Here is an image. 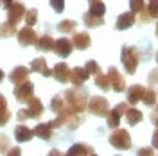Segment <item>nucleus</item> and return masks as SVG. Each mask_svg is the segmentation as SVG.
<instances>
[{
	"label": "nucleus",
	"mask_w": 158,
	"mask_h": 156,
	"mask_svg": "<svg viewBox=\"0 0 158 156\" xmlns=\"http://www.w3.org/2000/svg\"><path fill=\"white\" fill-rule=\"evenodd\" d=\"M124 117H126V122H128L129 126H137L138 122H142L144 115H142V111L137 109V108H128V111L124 113Z\"/></svg>",
	"instance_id": "nucleus-24"
},
{
	"label": "nucleus",
	"mask_w": 158,
	"mask_h": 156,
	"mask_svg": "<svg viewBox=\"0 0 158 156\" xmlns=\"http://www.w3.org/2000/svg\"><path fill=\"white\" fill-rule=\"evenodd\" d=\"M153 147H148V149H138V154H153Z\"/></svg>",
	"instance_id": "nucleus-41"
},
{
	"label": "nucleus",
	"mask_w": 158,
	"mask_h": 156,
	"mask_svg": "<svg viewBox=\"0 0 158 156\" xmlns=\"http://www.w3.org/2000/svg\"><path fill=\"white\" fill-rule=\"evenodd\" d=\"M151 122H153V124L158 127V117H151Z\"/></svg>",
	"instance_id": "nucleus-44"
},
{
	"label": "nucleus",
	"mask_w": 158,
	"mask_h": 156,
	"mask_svg": "<svg viewBox=\"0 0 158 156\" xmlns=\"http://www.w3.org/2000/svg\"><path fill=\"white\" fill-rule=\"evenodd\" d=\"M108 77H110V83H111V90H115L117 93L126 90V81L118 74V70L115 67H110L108 68Z\"/></svg>",
	"instance_id": "nucleus-11"
},
{
	"label": "nucleus",
	"mask_w": 158,
	"mask_h": 156,
	"mask_svg": "<svg viewBox=\"0 0 158 156\" xmlns=\"http://www.w3.org/2000/svg\"><path fill=\"white\" fill-rule=\"evenodd\" d=\"M54 41L56 39L52 38L50 34H43V36H38V41H36V49L40 52H50L54 50Z\"/></svg>",
	"instance_id": "nucleus-21"
},
{
	"label": "nucleus",
	"mask_w": 158,
	"mask_h": 156,
	"mask_svg": "<svg viewBox=\"0 0 158 156\" xmlns=\"http://www.w3.org/2000/svg\"><path fill=\"white\" fill-rule=\"evenodd\" d=\"M29 72H31V68L20 65V67H16V68H13V72L9 74V81L13 83V84L23 83V81H27V79H29Z\"/></svg>",
	"instance_id": "nucleus-17"
},
{
	"label": "nucleus",
	"mask_w": 158,
	"mask_h": 156,
	"mask_svg": "<svg viewBox=\"0 0 158 156\" xmlns=\"http://www.w3.org/2000/svg\"><path fill=\"white\" fill-rule=\"evenodd\" d=\"M13 93H15V97H16L18 102H27L32 97V93H34V84L31 83L29 79L23 81V83H18V84H15Z\"/></svg>",
	"instance_id": "nucleus-6"
},
{
	"label": "nucleus",
	"mask_w": 158,
	"mask_h": 156,
	"mask_svg": "<svg viewBox=\"0 0 158 156\" xmlns=\"http://www.w3.org/2000/svg\"><path fill=\"white\" fill-rule=\"evenodd\" d=\"M15 2H16V0H0V7H2V9H9Z\"/></svg>",
	"instance_id": "nucleus-39"
},
{
	"label": "nucleus",
	"mask_w": 158,
	"mask_h": 156,
	"mask_svg": "<svg viewBox=\"0 0 158 156\" xmlns=\"http://www.w3.org/2000/svg\"><path fill=\"white\" fill-rule=\"evenodd\" d=\"M148 11L153 20H158V0H151L148 4Z\"/></svg>",
	"instance_id": "nucleus-35"
},
{
	"label": "nucleus",
	"mask_w": 158,
	"mask_h": 156,
	"mask_svg": "<svg viewBox=\"0 0 158 156\" xmlns=\"http://www.w3.org/2000/svg\"><path fill=\"white\" fill-rule=\"evenodd\" d=\"M65 108H67V104H65V97H63V93H58V95L52 97V101H50V111H54V113L58 115V113H61Z\"/></svg>",
	"instance_id": "nucleus-25"
},
{
	"label": "nucleus",
	"mask_w": 158,
	"mask_h": 156,
	"mask_svg": "<svg viewBox=\"0 0 158 156\" xmlns=\"http://www.w3.org/2000/svg\"><path fill=\"white\" fill-rule=\"evenodd\" d=\"M20 153H22L20 147H15V149H9V151H7V154H20Z\"/></svg>",
	"instance_id": "nucleus-42"
},
{
	"label": "nucleus",
	"mask_w": 158,
	"mask_h": 156,
	"mask_svg": "<svg viewBox=\"0 0 158 156\" xmlns=\"http://www.w3.org/2000/svg\"><path fill=\"white\" fill-rule=\"evenodd\" d=\"M70 72H72V68L67 63H58L52 68V77L58 83H61V84H67V83H70Z\"/></svg>",
	"instance_id": "nucleus-9"
},
{
	"label": "nucleus",
	"mask_w": 158,
	"mask_h": 156,
	"mask_svg": "<svg viewBox=\"0 0 158 156\" xmlns=\"http://www.w3.org/2000/svg\"><path fill=\"white\" fill-rule=\"evenodd\" d=\"M120 61L124 65V70L133 76L137 72L138 63H140V52L135 47H128L126 45V47H122V52H120Z\"/></svg>",
	"instance_id": "nucleus-2"
},
{
	"label": "nucleus",
	"mask_w": 158,
	"mask_h": 156,
	"mask_svg": "<svg viewBox=\"0 0 158 156\" xmlns=\"http://www.w3.org/2000/svg\"><path fill=\"white\" fill-rule=\"evenodd\" d=\"M148 2H151V0H148Z\"/></svg>",
	"instance_id": "nucleus-48"
},
{
	"label": "nucleus",
	"mask_w": 158,
	"mask_h": 156,
	"mask_svg": "<svg viewBox=\"0 0 158 156\" xmlns=\"http://www.w3.org/2000/svg\"><path fill=\"white\" fill-rule=\"evenodd\" d=\"M25 11L27 9H25V6H23L22 2H15L9 9H7V22L18 25V22L23 20V16H25Z\"/></svg>",
	"instance_id": "nucleus-10"
},
{
	"label": "nucleus",
	"mask_w": 158,
	"mask_h": 156,
	"mask_svg": "<svg viewBox=\"0 0 158 156\" xmlns=\"http://www.w3.org/2000/svg\"><path fill=\"white\" fill-rule=\"evenodd\" d=\"M16 25L15 23H11V22H6V23H2L0 25V38H11V36H16Z\"/></svg>",
	"instance_id": "nucleus-28"
},
{
	"label": "nucleus",
	"mask_w": 158,
	"mask_h": 156,
	"mask_svg": "<svg viewBox=\"0 0 158 156\" xmlns=\"http://www.w3.org/2000/svg\"><path fill=\"white\" fill-rule=\"evenodd\" d=\"M7 151H9V138L0 133V154H4V153L7 154Z\"/></svg>",
	"instance_id": "nucleus-36"
},
{
	"label": "nucleus",
	"mask_w": 158,
	"mask_h": 156,
	"mask_svg": "<svg viewBox=\"0 0 158 156\" xmlns=\"http://www.w3.org/2000/svg\"><path fill=\"white\" fill-rule=\"evenodd\" d=\"M155 34H156V38H158V23H156V29H155Z\"/></svg>",
	"instance_id": "nucleus-46"
},
{
	"label": "nucleus",
	"mask_w": 158,
	"mask_h": 156,
	"mask_svg": "<svg viewBox=\"0 0 158 156\" xmlns=\"http://www.w3.org/2000/svg\"><path fill=\"white\" fill-rule=\"evenodd\" d=\"M151 144H153V147H156L158 149V127H156V131L153 133V140H151Z\"/></svg>",
	"instance_id": "nucleus-40"
},
{
	"label": "nucleus",
	"mask_w": 158,
	"mask_h": 156,
	"mask_svg": "<svg viewBox=\"0 0 158 156\" xmlns=\"http://www.w3.org/2000/svg\"><path fill=\"white\" fill-rule=\"evenodd\" d=\"M83 22H85V25L90 27V29H94V27H101L102 23H104V16H101V14H94V13H85V16H83Z\"/></svg>",
	"instance_id": "nucleus-22"
},
{
	"label": "nucleus",
	"mask_w": 158,
	"mask_h": 156,
	"mask_svg": "<svg viewBox=\"0 0 158 156\" xmlns=\"http://www.w3.org/2000/svg\"><path fill=\"white\" fill-rule=\"evenodd\" d=\"M148 83L151 84V86H155V84H158V68L151 70L148 76Z\"/></svg>",
	"instance_id": "nucleus-38"
},
{
	"label": "nucleus",
	"mask_w": 158,
	"mask_h": 156,
	"mask_svg": "<svg viewBox=\"0 0 158 156\" xmlns=\"http://www.w3.org/2000/svg\"><path fill=\"white\" fill-rule=\"evenodd\" d=\"M25 25H29V27H34L36 25V22H38V9H27L25 11Z\"/></svg>",
	"instance_id": "nucleus-32"
},
{
	"label": "nucleus",
	"mask_w": 158,
	"mask_h": 156,
	"mask_svg": "<svg viewBox=\"0 0 158 156\" xmlns=\"http://www.w3.org/2000/svg\"><path fill=\"white\" fill-rule=\"evenodd\" d=\"M63 97H65V104H67L69 111L83 113L86 109V106H88V93H86L85 88L81 86H74L70 90H65Z\"/></svg>",
	"instance_id": "nucleus-1"
},
{
	"label": "nucleus",
	"mask_w": 158,
	"mask_h": 156,
	"mask_svg": "<svg viewBox=\"0 0 158 156\" xmlns=\"http://www.w3.org/2000/svg\"><path fill=\"white\" fill-rule=\"evenodd\" d=\"M156 63H158V54H156Z\"/></svg>",
	"instance_id": "nucleus-47"
},
{
	"label": "nucleus",
	"mask_w": 158,
	"mask_h": 156,
	"mask_svg": "<svg viewBox=\"0 0 158 156\" xmlns=\"http://www.w3.org/2000/svg\"><path fill=\"white\" fill-rule=\"evenodd\" d=\"M4 81V70H0V83Z\"/></svg>",
	"instance_id": "nucleus-45"
},
{
	"label": "nucleus",
	"mask_w": 158,
	"mask_h": 156,
	"mask_svg": "<svg viewBox=\"0 0 158 156\" xmlns=\"http://www.w3.org/2000/svg\"><path fill=\"white\" fill-rule=\"evenodd\" d=\"M146 7H148V6H146V0H129V9L133 11L135 14L142 13Z\"/></svg>",
	"instance_id": "nucleus-33"
},
{
	"label": "nucleus",
	"mask_w": 158,
	"mask_h": 156,
	"mask_svg": "<svg viewBox=\"0 0 158 156\" xmlns=\"http://www.w3.org/2000/svg\"><path fill=\"white\" fill-rule=\"evenodd\" d=\"M27 115H29V118H40L41 115H43V111H45V108H43V104H41V101L36 97H31L29 101H27Z\"/></svg>",
	"instance_id": "nucleus-15"
},
{
	"label": "nucleus",
	"mask_w": 158,
	"mask_h": 156,
	"mask_svg": "<svg viewBox=\"0 0 158 156\" xmlns=\"http://www.w3.org/2000/svg\"><path fill=\"white\" fill-rule=\"evenodd\" d=\"M128 108H129V102L126 101V102H118L113 109H110L108 115H106V124H108V127H111V129L118 127V122H120V118L124 117V113L128 111Z\"/></svg>",
	"instance_id": "nucleus-5"
},
{
	"label": "nucleus",
	"mask_w": 158,
	"mask_h": 156,
	"mask_svg": "<svg viewBox=\"0 0 158 156\" xmlns=\"http://www.w3.org/2000/svg\"><path fill=\"white\" fill-rule=\"evenodd\" d=\"M86 109L95 117H106L110 111V102L104 97H101V95H94V97H88Z\"/></svg>",
	"instance_id": "nucleus-3"
},
{
	"label": "nucleus",
	"mask_w": 158,
	"mask_h": 156,
	"mask_svg": "<svg viewBox=\"0 0 158 156\" xmlns=\"http://www.w3.org/2000/svg\"><path fill=\"white\" fill-rule=\"evenodd\" d=\"M76 29H77V22H74V20H61L58 23V31L59 32H65V34L76 32Z\"/></svg>",
	"instance_id": "nucleus-29"
},
{
	"label": "nucleus",
	"mask_w": 158,
	"mask_h": 156,
	"mask_svg": "<svg viewBox=\"0 0 158 156\" xmlns=\"http://www.w3.org/2000/svg\"><path fill=\"white\" fill-rule=\"evenodd\" d=\"M94 147L86 146V144H76L69 149V156H74V154H94Z\"/></svg>",
	"instance_id": "nucleus-27"
},
{
	"label": "nucleus",
	"mask_w": 158,
	"mask_h": 156,
	"mask_svg": "<svg viewBox=\"0 0 158 156\" xmlns=\"http://www.w3.org/2000/svg\"><path fill=\"white\" fill-rule=\"evenodd\" d=\"M135 22H137V14H135L133 11H128V13H122L117 18L115 27H117V31H126V29H129V27H133Z\"/></svg>",
	"instance_id": "nucleus-14"
},
{
	"label": "nucleus",
	"mask_w": 158,
	"mask_h": 156,
	"mask_svg": "<svg viewBox=\"0 0 158 156\" xmlns=\"http://www.w3.org/2000/svg\"><path fill=\"white\" fill-rule=\"evenodd\" d=\"M142 102H144L146 106H155V104H156V92L151 90V88H146L144 97H142Z\"/></svg>",
	"instance_id": "nucleus-31"
},
{
	"label": "nucleus",
	"mask_w": 158,
	"mask_h": 156,
	"mask_svg": "<svg viewBox=\"0 0 158 156\" xmlns=\"http://www.w3.org/2000/svg\"><path fill=\"white\" fill-rule=\"evenodd\" d=\"M54 129L56 127H54L52 122H41V124H38V126L34 127V137L49 142L50 138H52V135H54Z\"/></svg>",
	"instance_id": "nucleus-13"
},
{
	"label": "nucleus",
	"mask_w": 158,
	"mask_h": 156,
	"mask_svg": "<svg viewBox=\"0 0 158 156\" xmlns=\"http://www.w3.org/2000/svg\"><path fill=\"white\" fill-rule=\"evenodd\" d=\"M85 68L88 70L90 76H97L99 72H101V67H99V63H97V61H94V59H88V61H86V67H85Z\"/></svg>",
	"instance_id": "nucleus-34"
},
{
	"label": "nucleus",
	"mask_w": 158,
	"mask_h": 156,
	"mask_svg": "<svg viewBox=\"0 0 158 156\" xmlns=\"http://www.w3.org/2000/svg\"><path fill=\"white\" fill-rule=\"evenodd\" d=\"M110 144L118 149V151H128L129 147H131V137H129V133L126 129H117L115 127V131L110 135Z\"/></svg>",
	"instance_id": "nucleus-4"
},
{
	"label": "nucleus",
	"mask_w": 158,
	"mask_h": 156,
	"mask_svg": "<svg viewBox=\"0 0 158 156\" xmlns=\"http://www.w3.org/2000/svg\"><path fill=\"white\" fill-rule=\"evenodd\" d=\"M72 43L77 50H86L92 43L88 32H74V38H72Z\"/></svg>",
	"instance_id": "nucleus-19"
},
{
	"label": "nucleus",
	"mask_w": 158,
	"mask_h": 156,
	"mask_svg": "<svg viewBox=\"0 0 158 156\" xmlns=\"http://www.w3.org/2000/svg\"><path fill=\"white\" fill-rule=\"evenodd\" d=\"M94 83H95V86L97 88L104 90V92H108L110 88H111V83H110L108 74H102V72H99L97 76H94Z\"/></svg>",
	"instance_id": "nucleus-26"
},
{
	"label": "nucleus",
	"mask_w": 158,
	"mask_h": 156,
	"mask_svg": "<svg viewBox=\"0 0 158 156\" xmlns=\"http://www.w3.org/2000/svg\"><path fill=\"white\" fill-rule=\"evenodd\" d=\"M32 137H34V129H29V127L23 126V124H18V126L15 127V138H16V142H20V144L29 142Z\"/></svg>",
	"instance_id": "nucleus-20"
},
{
	"label": "nucleus",
	"mask_w": 158,
	"mask_h": 156,
	"mask_svg": "<svg viewBox=\"0 0 158 156\" xmlns=\"http://www.w3.org/2000/svg\"><path fill=\"white\" fill-rule=\"evenodd\" d=\"M72 49H74V43H72V39L69 38H59L54 41V52L58 54V58H69L70 54H72Z\"/></svg>",
	"instance_id": "nucleus-8"
},
{
	"label": "nucleus",
	"mask_w": 158,
	"mask_h": 156,
	"mask_svg": "<svg viewBox=\"0 0 158 156\" xmlns=\"http://www.w3.org/2000/svg\"><path fill=\"white\" fill-rule=\"evenodd\" d=\"M16 38H18V43L22 45V47H29V45H36V41H38V34H36V31L32 29V27L25 25L23 29H18Z\"/></svg>",
	"instance_id": "nucleus-7"
},
{
	"label": "nucleus",
	"mask_w": 158,
	"mask_h": 156,
	"mask_svg": "<svg viewBox=\"0 0 158 156\" xmlns=\"http://www.w3.org/2000/svg\"><path fill=\"white\" fill-rule=\"evenodd\" d=\"M144 92H146V88L140 86V84H133V86H129L128 92H126L128 102L129 104H137V102H140L142 97H144Z\"/></svg>",
	"instance_id": "nucleus-18"
},
{
	"label": "nucleus",
	"mask_w": 158,
	"mask_h": 156,
	"mask_svg": "<svg viewBox=\"0 0 158 156\" xmlns=\"http://www.w3.org/2000/svg\"><path fill=\"white\" fill-rule=\"evenodd\" d=\"M11 120V111L7 108V101L0 93V127H4Z\"/></svg>",
	"instance_id": "nucleus-23"
},
{
	"label": "nucleus",
	"mask_w": 158,
	"mask_h": 156,
	"mask_svg": "<svg viewBox=\"0 0 158 156\" xmlns=\"http://www.w3.org/2000/svg\"><path fill=\"white\" fill-rule=\"evenodd\" d=\"M151 117H158V102L155 104V109H153V113H151Z\"/></svg>",
	"instance_id": "nucleus-43"
},
{
	"label": "nucleus",
	"mask_w": 158,
	"mask_h": 156,
	"mask_svg": "<svg viewBox=\"0 0 158 156\" xmlns=\"http://www.w3.org/2000/svg\"><path fill=\"white\" fill-rule=\"evenodd\" d=\"M50 7L56 11V13H63L65 11V0H49Z\"/></svg>",
	"instance_id": "nucleus-37"
},
{
	"label": "nucleus",
	"mask_w": 158,
	"mask_h": 156,
	"mask_svg": "<svg viewBox=\"0 0 158 156\" xmlns=\"http://www.w3.org/2000/svg\"><path fill=\"white\" fill-rule=\"evenodd\" d=\"M31 70L36 72V74H41L43 77H50V76H52V70L47 67V59H43V58L32 59V63H31Z\"/></svg>",
	"instance_id": "nucleus-16"
},
{
	"label": "nucleus",
	"mask_w": 158,
	"mask_h": 156,
	"mask_svg": "<svg viewBox=\"0 0 158 156\" xmlns=\"http://www.w3.org/2000/svg\"><path fill=\"white\" fill-rule=\"evenodd\" d=\"M88 77H90V74L85 67H76V68H72V72H70V83L74 86H83L88 81Z\"/></svg>",
	"instance_id": "nucleus-12"
},
{
	"label": "nucleus",
	"mask_w": 158,
	"mask_h": 156,
	"mask_svg": "<svg viewBox=\"0 0 158 156\" xmlns=\"http://www.w3.org/2000/svg\"><path fill=\"white\" fill-rule=\"evenodd\" d=\"M88 4H90V9H88L90 13L104 16V13H106V6H104L102 0H88Z\"/></svg>",
	"instance_id": "nucleus-30"
}]
</instances>
